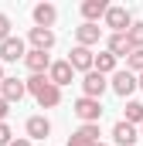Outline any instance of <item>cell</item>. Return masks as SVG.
<instances>
[{
  "mask_svg": "<svg viewBox=\"0 0 143 146\" xmlns=\"http://www.w3.org/2000/svg\"><path fill=\"white\" fill-rule=\"evenodd\" d=\"M75 133H78V136H82L85 143H92V146L99 143V122H89V126H78Z\"/></svg>",
  "mask_w": 143,
  "mask_h": 146,
  "instance_id": "ffe728a7",
  "label": "cell"
},
{
  "mask_svg": "<svg viewBox=\"0 0 143 146\" xmlns=\"http://www.w3.org/2000/svg\"><path fill=\"white\" fill-rule=\"evenodd\" d=\"M116 61H119L116 54H109V51H99V54H96V72L112 78V75H116Z\"/></svg>",
  "mask_w": 143,
  "mask_h": 146,
  "instance_id": "ac0fdd59",
  "label": "cell"
},
{
  "mask_svg": "<svg viewBox=\"0 0 143 146\" xmlns=\"http://www.w3.org/2000/svg\"><path fill=\"white\" fill-rule=\"evenodd\" d=\"M140 136H143V126H140Z\"/></svg>",
  "mask_w": 143,
  "mask_h": 146,
  "instance_id": "4dcf8cb0",
  "label": "cell"
},
{
  "mask_svg": "<svg viewBox=\"0 0 143 146\" xmlns=\"http://www.w3.org/2000/svg\"><path fill=\"white\" fill-rule=\"evenodd\" d=\"M10 146H34V143H31L27 136H21V139H14V143H10Z\"/></svg>",
  "mask_w": 143,
  "mask_h": 146,
  "instance_id": "4316f807",
  "label": "cell"
},
{
  "mask_svg": "<svg viewBox=\"0 0 143 146\" xmlns=\"http://www.w3.org/2000/svg\"><path fill=\"white\" fill-rule=\"evenodd\" d=\"M7 37H14V34H10V17H7V14H0V44H3Z\"/></svg>",
  "mask_w": 143,
  "mask_h": 146,
  "instance_id": "603a6c76",
  "label": "cell"
},
{
  "mask_svg": "<svg viewBox=\"0 0 143 146\" xmlns=\"http://www.w3.org/2000/svg\"><path fill=\"white\" fill-rule=\"evenodd\" d=\"M7 112H10V102H7V99H3V95H0V122H3V119H7Z\"/></svg>",
  "mask_w": 143,
  "mask_h": 146,
  "instance_id": "484cf974",
  "label": "cell"
},
{
  "mask_svg": "<svg viewBox=\"0 0 143 146\" xmlns=\"http://www.w3.org/2000/svg\"><path fill=\"white\" fill-rule=\"evenodd\" d=\"M48 78H51L58 88H61V85H72V78H75V68L68 65V58H65V61H55V65H51V72H48Z\"/></svg>",
  "mask_w": 143,
  "mask_h": 146,
  "instance_id": "e0dca14e",
  "label": "cell"
},
{
  "mask_svg": "<svg viewBox=\"0 0 143 146\" xmlns=\"http://www.w3.org/2000/svg\"><path fill=\"white\" fill-rule=\"evenodd\" d=\"M96 146H106V143H96Z\"/></svg>",
  "mask_w": 143,
  "mask_h": 146,
  "instance_id": "f546056e",
  "label": "cell"
},
{
  "mask_svg": "<svg viewBox=\"0 0 143 146\" xmlns=\"http://www.w3.org/2000/svg\"><path fill=\"white\" fill-rule=\"evenodd\" d=\"M10 143H14V133L7 122H0V146H10Z\"/></svg>",
  "mask_w": 143,
  "mask_h": 146,
  "instance_id": "cb8c5ba5",
  "label": "cell"
},
{
  "mask_svg": "<svg viewBox=\"0 0 143 146\" xmlns=\"http://www.w3.org/2000/svg\"><path fill=\"white\" fill-rule=\"evenodd\" d=\"M3 78H7V75H3V61H0V85H3Z\"/></svg>",
  "mask_w": 143,
  "mask_h": 146,
  "instance_id": "83f0119b",
  "label": "cell"
},
{
  "mask_svg": "<svg viewBox=\"0 0 143 146\" xmlns=\"http://www.w3.org/2000/svg\"><path fill=\"white\" fill-rule=\"evenodd\" d=\"M27 41H31L34 51H51V48H55V31H48V27H31V31H27Z\"/></svg>",
  "mask_w": 143,
  "mask_h": 146,
  "instance_id": "5bb4252c",
  "label": "cell"
},
{
  "mask_svg": "<svg viewBox=\"0 0 143 146\" xmlns=\"http://www.w3.org/2000/svg\"><path fill=\"white\" fill-rule=\"evenodd\" d=\"M24 65H27V72H31V75H48L55 61H51V54H48V51H34V48H31V51H27V58H24Z\"/></svg>",
  "mask_w": 143,
  "mask_h": 146,
  "instance_id": "ba28073f",
  "label": "cell"
},
{
  "mask_svg": "<svg viewBox=\"0 0 143 146\" xmlns=\"http://www.w3.org/2000/svg\"><path fill=\"white\" fill-rule=\"evenodd\" d=\"M130 41H133V48H143V21H136V24H133V27H130Z\"/></svg>",
  "mask_w": 143,
  "mask_h": 146,
  "instance_id": "7402d4cb",
  "label": "cell"
},
{
  "mask_svg": "<svg viewBox=\"0 0 143 146\" xmlns=\"http://www.w3.org/2000/svg\"><path fill=\"white\" fill-rule=\"evenodd\" d=\"M27 92L34 95V102L41 109H55V106L61 102V88H58L48 75H31V78H27Z\"/></svg>",
  "mask_w": 143,
  "mask_h": 146,
  "instance_id": "6da1fadb",
  "label": "cell"
},
{
  "mask_svg": "<svg viewBox=\"0 0 143 146\" xmlns=\"http://www.w3.org/2000/svg\"><path fill=\"white\" fill-rule=\"evenodd\" d=\"M136 78H140V88H143V75H136Z\"/></svg>",
  "mask_w": 143,
  "mask_h": 146,
  "instance_id": "f1b7e54d",
  "label": "cell"
},
{
  "mask_svg": "<svg viewBox=\"0 0 143 146\" xmlns=\"http://www.w3.org/2000/svg\"><path fill=\"white\" fill-rule=\"evenodd\" d=\"M106 51L109 54H116V58H130L136 48H133V41L126 34H109V41H106Z\"/></svg>",
  "mask_w": 143,
  "mask_h": 146,
  "instance_id": "2e32d148",
  "label": "cell"
},
{
  "mask_svg": "<svg viewBox=\"0 0 143 146\" xmlns=\"http://www.w3.org/2000/svg\"><path fill=\"white\" fill-rule=\"evenodd\" d=\"M109 7H112V3H106V0H82V17H85V24H99L109 14Z\"/></svg>",
  "mask_w": 143,
  "mask_h": 146,
  "instance_id": "30bf717a",
  "label": "cell"
},
{
  "mask_svg": "<svg viewBox=\"0 0 143 146\" xmlns=\"http://www.w3.org/2000/svg\"><path fill=\"white\" fill-rule=\"evenodd\" d=\"M68 146H92V143H85L78 133H72V136H68Z\"/></svg>",
  "mask_w": 143,
  "mask_h": 146,
  "instance_id": "d4e9b609",
  "label": "cell"
},
{
  "mask_svg": "<svg viewBox=\"0 0 143 146\" xmlns=\"http://www.w3.org/2000/svg\"><path fill=\"white\" fill-rule=\"evenodd\" d=\"M24 129H27V139H31V143L51 136V122H48V115H31V119L24 122Z\"/></svg>",
  "mask_w": 143,
  "mask_h": 146,
  "instance_id": "7c38bea8",
  "label": "cell"
},
{
  "mask_svg": "<svg viewBox=\"0 0 143 146\" xmlns=\"http://www.w3.org/2000/svg\"><path fill=\"white\" fill-rule=\"evenodd\" d=\"M106 88H109V78H106V75H99V72L82 75V95H85V99H102Z\"/></svg>",
  "mask_w": 143,
  "mask_h": 146,
  "instance_id": "8992f818",
  "label": "cell"
},
{
  "mask_svg": "<svg viewBox=\"0 0 143 146\" xmlns=\"http://www.w3.org/2000/svg\"><path fill=\"white\" fill-rule=\"evenodd\" d=\"M126 122L130 126H143V102H126Z\"/></svg>",
  "mask_w": 143,
  "mask_h": 146,
  "instance_id": "d6986e66",
  "label": "cell"
},
{
  "mask_svg": "<svg viewBox=\"0 0 143 146\" xmlns=\"http://www.w3.org/2000/svg\"><path fill=\"white\" fill-rule=\"evenodd\" d=\"M109 88H112L116 95H123V99H126V95H133V92L140 88V78L130 72V68H123V72H116L112 78H109Z\"/></svg>",
  "mask_w": 143,
  "mask_h": 146,
  "instance_id": "277c9868",
  "label": "cell"
},
{
  "mask_svg": "<svg viewBox=\"0 0 143 146\" xmlns=\"http://www.w3.org/2000/svg\"><path fill=\"white\" fill-rule=\"evenodd\" d=\"M72 112L82 119V126H89V122H99L102 119V102L99 99H75V106H72Z\"/></svg>",
  "mask_w": 143,
  "mask_h": 146,
  "instance_id": "3957f363",
  "label": "cell"
},
{
  "mask_svg": "<svg viewBox=\"0 0 143 146\" xmlns=\"http://www.w3.org/2000/svg\"><path fill=\"white\" fill-rule=\"evenodd\" d=\"M112 139H116V146H136L140 129H136V126H130V122L123 119V122H116V126H112Z\"/></svg>",
  "mask_w": 143,
  "mask_h": 146,
  "instance_id": "8fae6325",
  "label": "cell"
},
{
  "mask_svg": "<svg viewBox=\"0 0 143 146\" xmlns=\"http://www.w3.org/2000/svg\"><path fill=\"white\" fill-rule=\"evenodd\" d=\"M102 41V27L99 24H78L75 27V44L78 48H92V44H99Z\"/></svg>",
  "mask_w": 143,
  "mask_h": 146,
  "instance_id": "9c48e42d",
  "label": "cell"
},
{
  "mask_svg": "<svg viewBox=\"0 0 143 146\" xmlns=\"http://www.w3.org/2000/svg\"><path fill=\"white\" fill-rule=\"evenodd\" d=\"M27 58V44L21 41V37H7L3 44H0V61L3 65H10V61H24Z\"/></svg>",
  "mask_w": 143,
  "mask_h": 146,
  "instance_id": "52a82bcc",
  "label": "cell"
},
{
  "mask_svg": "<svg viewBox=\"0 0 143 146\" xmlns=\"http://www.w3.org/2000/svg\"><path fill=\"white\" fill-rule=\"evenodd\" d=\"M31 14H34V27H48V31H51L55 21H58V7H55V3H37Z\"/></svg>",
  "mask_w": 143,
  "mask_h": 146,
  "instance_id": "9a60e30c",
  "label": "cell"
},
{
  "mask_svg": "<svg viewBox=\"0 0 143 146\" xmlns=\"http://www.w3.org/2000/svg\"><path fill=\"white\" fill-rule=\"evenodd\" d=\"M102 21H106V27L112 31V34H130V27L136 24L133 14H130L126 7H109V14L102 17Z\"/></svg>",
  "mask_w": 143,
  "mask_h": 146,
  "instance_id": "7a4b0ae2",
  "label": "cell"
},
{
  "mask_svg": "<svg viewBox=\"0 0 143 146\" xmlns=\"http://www.w3.org/2000/svg\"><path fill=\"white\" fill-rule=\"evenodd\" d=\"M68 65L75 72H82V75L96 72V54H92V48H78V44H75L68 51Z\"/></svg>",
  "mask_w": 143,
  "mask_h": 146,
  "instance_id": "5b68a950",
  "label": "cell"
},
{
  "mask_svg": "<svg viewBox=\"0 0 143 146\" xmlns=\"http://www.w3.org/2000/svg\"><path fill=\"white\" fill-rule=\"evenodd\" d=\"M0 95L7 99V102H21L24 95H27V82H21V78H3V85H0Z\"/></svg>",
  "mask_w": 143,
  "mask_h": 146,
  "instance_id": "4fadbf2b",
  "label": "cell"
},
{
  "mask_svg": "<svg viewBox=\"0 0 143 146\" xmlns=\"http://www.w3.org/2000/svg\"><path fill=\"white\" fill-rule=\"evenodd\" d=\"M126 68H130L133 75H143V48H136V51L126 58Z\"/></svg>",
  "mask_w": 143,
  "mask_h": 146,
  "instance_id": "44dd1931",
  "label": "cell"
}]
</instances>
